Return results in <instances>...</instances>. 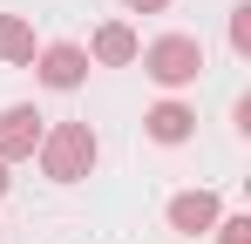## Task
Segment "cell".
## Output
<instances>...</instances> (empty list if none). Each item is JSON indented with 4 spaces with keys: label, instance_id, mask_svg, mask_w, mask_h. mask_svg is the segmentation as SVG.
Listing matches in <instances>:
<instances>
[{
    "label": "cell",
    "instance_id": "11",
    "mask_svg": "<svg viewBox=\"0 0 251 244\" xmlns=\"http://www.w3.org/2000/svg\"><path fill=\"white\" fill-rule=\"evenodd\" d=\"M129 7H136V14H163L170 0H129Z\"/></svg>",
    "mask_w": 251,
    "mask_h": 244
},
{
    "label": "cell",
    "instance_id": "2",
    "mask_svg": "<svg viewBox=\"0 0 251 244\" xmlns=\"http://www.w3.org/2000/svg\"><path fill=\"white\" fill-rule=\"evenodd\" d=\"M143 75L163 81V88H190V81L204 75V48H197L190 34H163V41L143 48Z\"/></svg>",
    "mask_w": 251,
    "mask_h": 244
},
{
    "label": "cell",
    "instance_id": "7",
    "mask_svg": "<svg viewBox=\"0 0 251 244\" xmlns=\"http://www.w3.org/2000/svg\"><path fill=\"white\" fill-rule=\"evenodd\" d=\"M143 129H150V136H156V143H183V136H190V129H197V116H190V109H183V102H156V109H150V116H143Z\"/></svg>",
    "mask_w": 251,
    "mask_h": 244
},
{
    "label": "cell",
    "instance_id": "8",
    "mask_svg": "<svg viewBox=\"0 0 251 244\" xmlns=\"http://www.w3.org/2000/svg\"><path fill=\"white\" fill-rule=\"evenodd\" d=\"M0 61H34V27L21 14H0Z\"/></svg>",
    "mask_w": 251,
    "mask_h": 244
},
{
    "label": "cell",
    "instance_id": "1",
    "mask_svg": "<svg viewBox=\"0 0 251 244\" xmlns=\"http://www.w3.org/2000/svg\"><path fill=\"white\" fill-rule=\"evenodd\" d=\"M95 156H102V143H95L88 122H61V129L41 136V170L54 183H82L88 170H95Z\"/></svg>",
    "mask_w": 251,
    "mask_h": 244
},
{
    "label": "cell",
    "instance_id": "12",
    "mask_svg": "<svg viewBox=\"0 0 251 244\" xmlns=\"http://www.w3.org/2000/svg\"><path fill=\"white\" fill-rule=\"evenodd\" d=\"M0 197H7V163H0Z\"/></svg>",
    "mask_w": 251,
    "mask_h": 244
},
{
    "label": "cell",
    "instance_id": "10",
    "mask_svg": "<svg viewBox=\"0 0 251 244\" xmlns=\"http://www.w3.org/2000/svg\"><path fill=\"white\" fill-rule=\"evenodd\" d=\"M217 244H251V217H217Z\"/></svg>",
    "mask_w": 251,
    "mask_h": 244
},
{
    "label": "cell",
    "instance_id": "4",
    "mask_svg": "<svg viewBox=\"0 0 251 244\" xmlns=\"http://www.w3.org/2000/svg\"><path fill=\"white\" fill-rule=\"evenodd\" d=\"M82 75H88V48H75V41L41 48V81L48 88H82Z\"/></svg>",
    "mask_w": 251,
    "mask_h": 244
},
{
    "label": "cell",
    "instance_id": "6",
    "mask_svg": "<svg viewBox=\"0 0 251 244\" xmlns=\"http://www.w3.org/2000/svg\"><path fill=\"white\" fill-rule=\"evenodd\" d=\"M88 54H95L102 68H123V61H136L143 48H136V34H129L123 21H109V27H95V41H88Z\"/></svg>",
    "mask_w": 251,
    "mask_h": 244
},
{
    "label": "cell",
    "instance_id": "9",
    "mask_svg": "<svg viewBox=\"0 0 251 244\" xmlns=\"http://www.w3.org/2000/svg\"><path fill=\"white\" fill-rule=\"evenodd\" d=\"M231 48H238V54H251V0H238V7H231Z\"/></svg>",
    "mask_w": 251,
    "mask_h": 244
},
{
    "label": "cell",
    "instance_id": "3",
    "mask_svg": "<svg viewBox=\"0 0 251 244\" xmlns=\"http://www.w3.org/2000/svg\"><path fill=\"white\" fill-rule=\"evenodd\" d=\"M41 149V116H34V102H14V109H0V163H21Z\"/></svg>",
    "mask_w": 251,
    "mask_h": 244
},
{
    "label": "cell",
    "instance_id": "5",
    "mask_svg": "<svg viewBox=\"0 0 251 244\" xmlns=\"http://www.w3.org/2000/svg\"><path fill=\"white\" fill-rule=\"evenodd\" d=\"M217 224V197L210 190H183V197H170V231H183V238H197Z\"/></svg>",
    "mask_w": 251,
    "mask_h": 244
}]
</instances>
